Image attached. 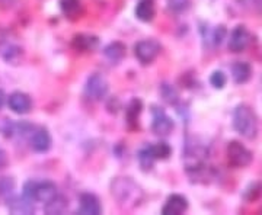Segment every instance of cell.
<instances>
[{
	"label": "cell",
	"mask_w": 262,
	"mask_h": 215,
	"mask_svg": "<svg viewBox=\"0 0 262 215\" xmlns=\"http://www.w3.org/2000/svg\"><path fill=\"white\" fill-rule=\"evenodd\" d=\"M111 195L122 209H134L140 206L144 201V190L131 178L120 176L111 182Z\"/></svg>",
	"instance_id": "6da1fadb"
},
{
	"label": "cell",
	"mask_w": 262,
	"mask_h": 215,
	"mask_svg": "<svg viewBox=\"0 0 262 215\" xmlns=\"http://www.w3.org/2000/svg\"><path fill=\"white\" fill-rule=\"evenodd\" d=\"M233 128L246 140H253L258 135V118L251 106L245 103L236 106L233 112Z\"/></svg>",
	"instance_id": "7a4b0ae2"
},
{
	"label": "cell",
	"mask_w": 262,
	"mask_h": 215,
	"mask_svg": "<svg viewBox=\"0 0 262 215\" xmlns=\"http://www.w3.org/2000/svg\"><path fill=\"white\" fill-rule=\"evenodd\" d=\"M24 195L35 202H48L57 195V186L53 182H37L29 180L24 185Z\"/></svg>",
	"instance_id": "3957f363"
},
{
	"label": "cell",
	"mask_w": 262,
	"mask_h": 215,
	"mask_svg": "<svg viewBox=\"0 0 262 215\" xmlns=\"http://www.w3.org/2000/svg\"><path fill=\"white\" fill-rule=\"evenodd\" d=\"M162 51V45L159 41L150 38V39H143L140 42L136 44L134 47V56L140 61L143 66L151 64Z\"/></svg>",
	"instance_id": "277c9868"
},
{
	"label": "cell",
	"mask_w": 262,
	"mask_h": 215,
	"mask_svg": "<svg viewBox=\"0 0 262 215\" xmlns=\"http://www.w3.org/2000/svg\"><path fill=\"white\" fill-rule=\"evenodd\" d=\"M226 156L233 168H246L252 163V153L239 141H230L226 149Z\"/></svg>",
	"instance_id": "5b68a950"
},
{
	"label": "cell",
	"mask_w": 262,
	"mask_h": 215,
	"mask_svg": "<svg viewBox=\"0 0 262 215\" xmlns=\"http://www.w3.org/2000/svg\"><path fill=\"white\" fill-rule=\"evenodd\" d=\"M108 89H110V84L106 82V79L102 75L95 73L88 77V82L84 86V93L92 101H102L108 93Z\"/></svg>",
	"instance_id": "8992f818"
},
{
	"label": "cell",
	"mask_w": 262,
	"mask_h": 215,
	"mask_svg": "<svg viewBox=\"0 0 262 215\" xmlns=\"http://www.w3.org/2000/svg\"><path fill=\"white\" fill-rule=\"evenodd\" d=\"M251 41H252V35L246 29V27L237 25L232 31L230 38H229V50L232 53H242V51H245L246 48L249 47Z\"/></svg>",
	"instance_id": "52a82bcc"
},
{
	"label": "cell",
	"mask_w": 262,
	"mask_h": 215,
	"mask_svg": "<svg viewBox=\"0 0 262 215\" xmlns=\"http://www.w3.org/2000/svg\"><path fill=\"white\" fill-rule=\"evenodd\" d=\"M29 142H31V147L37 153H47L48 150L51 149L53 140L46 128H34L31 131Z\"/></svg>",
	"instance_id": "ba28073f"
},
{
	"label": "cell",
	"mask_w": 262,
	"mask_h": 215,
	"mask_svg": "<svg viewBox=\"0 0 262 215\" xmlns=\"http://www.w3.org/2000/svg\"><path fill=\"white\" fill-rule=\"evenodd\" d=\"M173 128H175V124H173L170 116H168L163 111H155L153 122H151V131L155 132L156 135L166 137L172 132Z\"/></svg>",
	"instance_id": "9c48e42d"
},
{
	"label": "cell",
	"mask_w": 262,
	"mask_h": 215,
	"mask_svg": "<svg viewBox=\"0 0 262 215\" xmlns=\"http://www.w3.org/2000/svg\"><path fill=\"white\" fill-rule=\"evenodd\" d=\"M188 209V199L184 195L173 194L168 198L166 204L162 208L163 215H181Z\"/></svg>",
	"instance_id": "30bf717a"
},
{
	"label": "cell",
	"mask_w": 262,
	"mask_h": 215,
	"mask_svg": "<svg viewBox=\"0 0 262 215\" xmlns=\"http://www.w3.org/2000/svg\"><path fill=\"white\" fill-rule=\"evenodd\" d=\"M8 103H9L10 109L15 113H19V115H25L32 109V101L28 94L24 93V92H15V93L10 94Z\"/></svg>",
	"instance_id": "8fae6325"
},
{
	"label": "cell",
	"mask_w": 262,
	"mask_h": 215,
	"mask_svg": "<svg viewBox=\"0 0 262 215\" xmlns=\"http://www.w3.org/2000/svg\"><path fill=\"white\" fill-rule=\"evenodd\" d=\"M79 212L82 215H99L102 212V205L94 194H82Z\"/></svg>",
	"instance_id": "7c38bea8"
},
{
	"label": "cell",
	"mask_w": 262,
	"mask_h": 215,
	"mask_svg": "<svg viewBox=\"0 0 262 215\" xmlns=\"http://www.w3.org/2000/svg\"><path fill=\"white\" fill-rule=\"evenodd\" d=\"M99 45V41L98 38L94 35H89V34H77L73 37L72 41V47L75 48L76 51H80V53H89V51H94Z\"/></svg>",
	"instance_id": "4fadbf2b"
},
{
	"label": "cell",
	"mask_w": 262,
	"mask_h": 215,
	"mask_svg": "<svg viewBox=\"0 0 262 215\" xmlns=\"http://www.w3.org/2000/svg\"><path fill=\"white\" fill-rule=\"evenodd\" d=\"M8 208L12 214H32L34 212V206L32 201L28 198L24 197H13L8 201Z\"/></svg>",
	"instance_id": "5bb4252c"
},
{
	"label": "cell",
	"mask_w": 262,
	"mask_h": 215,
	"mask_svg": "<svg viewBox=\"0 0 262 215\" xmlns=\"http://www.w3.org/2000/svg\"><path fill=\"white\" fill-rule=\"evenodd\" d=\"M136 16L141 22H151L156 16L155 0H140L136 6Z\"/></svg>",
	"instance_id": "9a60e30c"
},
{
	"label": "cell",
	"mask_w": 262,
	"mask_h": 215,
	"mask_svg": "<svg viewBox=\"0 0 262 215\" xmlns=\"http://www.w3.org/2000/svg\"><path fill=\"white\" fill-rule=\"evenodd\" d=\"M0 56L8 64L16 66L24 60V50L15 44H6L5 47L0 48Z\"/></svg>",
	"instance_id": "2e32d148"
},
{
	"label": "cell",
	"mask_w": 262,
	"mask_h": 215,
	"mask_svg": "<svg viewBox=\"0 0 262 215\" xmlns=\"http://www.w3.org/2000/svg\"><path fill=\"white\" fill-rule=\"evenodd\" d=\"M251 76H252V67L248 63L237 61L232 66V77H233L234 83L245 84L246 82H249Z\"/></svg>",
	"instance_id": "e0dca14e"
},
{
	"label": "cell",
	"mask_w": 262,
	"mask_h": 215,
	"mask_svg": "<svg viewBox=\"0 0 262 215\" xmlns=\"http://www.w3.org/2000/svg\"><path fill=\"white\" fill-rule=\"evenodd\" d=\"M60 8L66 18L77 19L82 15V0H60Z\"/></svg>",
	"instance_id": "ac0fdd59"
},
{
	"label": "cell",
	"mask_w": 262,
	"mask_h": 215,
	"mask_svg": "<svg viewBox=\"0 0 262 215\" xmlns=\"http://www.w3.org/2000/svg\"><path fill=\"white\" fill-rule=\"evenodd\" d=\"M69 206V201L66 199L63 195H58L57 194L56 197L51 198L48 202H46V206H44V211L50 215H60L64 212Z\"/></svg>",
	"instance_id": "d6986e66"
},
{
	"label": "cell",
	"mask_w": 262,
	"mask_h": 215,
	"mask_svg": "<svg viewBox=\"0 0 262 215\" xmlns=\"http://www.w3.org/2000/svg\"><path fill=\"white\" fill-rule=\"evenodd\" d=\"M103 54L105 57L113 61V63H118L121 61L124 56H125V45L121 42H111L110 45H106L103 50Z\"/></svg>",
	"instance_id": "ffe728a7"
},
{
	"label": "cell",
	"mask_w": 262,
	"mask_h": 215,
	"mask_svg": "<svg viewBox=\"0 0 262 215\" xmlns=\"http://www.w3.org/2000/svg\"><path fill=\"white\" fill-rule=\"evenodd\" d=\"M141 108H143V105H141V101H139V99H133L130 105H128L125 113H127V122H128V125H130L131 128L137 127V120L140 116Z\"/></svg>",
	"instance_id": "44dd1931"
},
{
	"label": "cell",
	"mask_w": 262,
	"mask_h": 215,
	"mask_svg": "<svg viewBox=\"0 0 262 215\" xmlns=\"http://www.w3.org/2000/svg\"><path fill=\"white\" fill-rule=\"evenodd\" d=\"M150 153L151 156L155 157V160H166L169 159L170 153H172V149L170 146L166 144V142H156L153 146H149Z\"/></svg>",
	"instance_id": "7402d4cb"
},
{
	"label": "cell",
	"mask_w": 262,
	"mask_h": 215,
	"mask_svg": "<svg viewBox=\"0 0 262 215\" xmlns=\"http://www.w3.org/2000/svg\"><path fill=\"white\" fill-rule=\"evenodd\" d=\"M160 94H162V99L169 105H177L179 101V93L178 90L172 86V84L163 83L160 86Z\"/></svg>",
	"instance_id": "603a6c76"
},
{
	"label": "cell",
	"mask_w": 262,
	"mask_h": 215,
	"mask_svg": "<svg viewBox=\"0 0 262 215\" xmlns=\"http://www.w3.org/2000/svg\"><path fill=\"white\" fill-rule=\"evenodd\" d=\"M139 163H140V166L143 170H150V169L153 168L155 157L151 156L149 147L140 150V153H139Z\"/></svg>",
	"instance_id": "cb8c5ba5"
},
{
	"label": "cell",
	"mask_w": 262,
	"mask_h": 215,
	"mask_svg": "<svg viewBox=\"0 0 262 215\" xmlns=\"http://www.w3.org/2000/svg\"><path fill=\"white\" fill-rule=\"evenodd\" d=\"M210 83L211 86L214 87V89H223L227 83V77L223 71H220V70H217L214 71L213 75L210 76Z\"/></svg>",
	"instance_id": "d4e9b609"
},
{
	"label": "cell",
	"mask_w": 262,
	"mask_h": 215,
	"mask_svg": "<svg viewBox=\"0 0 262 215\" xmlns=\"http://www.w3.org/2000/svg\"><path fill=\"white\" fill-rule=\"evenodd\" d=\"M15 189V180L12 178H0V195L8 197Z\"/></svg>",
	"instance_id": "484cf974"
},
{
	"label": "cell",
	"mask_w": 262,
	"mask_h": 215,
	"mask_svg": "<svg viewBox=\"0 0 262 215\" xmlns=\"http://www.w3.org/2000/svg\"><path fill=\"white\" fill-rule=\"evenodd\" d=\"M191 5V0H168L169 9L181 13V12H185Z\"/></svg>",
	"instance_id": "4316f807"
},
{
	"label": "cell",
	"mask_w": 262,
	"mask_h": 215,
	"mask_svg": "<svg viewBox=\"0 0 262 215\" xmlns=\"http://www.w3.org/2000/svg\"><path fill=\"white\" fill-rule=\"evenodd\" d=\"M226 35H227V29L223 25H220V27H217L214 29V34H213V41H214L215 45H220L223 41H225Z\"/></svg>",
	"instance_id": "83f0119b"
},
{
	"label": "cell",
	"mask_w": 262,
	"mask_h": 215,
	"mask_svg": "<svg viewBox=\"0 0 262 215\" xmlns=\"http://www.w3.org/2000/svg\"><path fill=\"white\" fill-rule=\"evenodd\" d=\"M6 163H8V157H6V153H5V150L0 149V169L3 168V166H6Z\"/></svg>",
	"instance_id": "f1b7e54d"
},
{
	"label": "cell",
	"mask_w": 262,
	"mask_h": 215,
	"mask_svg": "<svg viewBox=\"0 0 262 215\" xmlns=\"http://www.w3.org/2000/svg\"><path fill=\"white\" fill-rule=\"evenodd\" d=\"M5 102H6V94H5V92L0 89V109H2V106L5 105Z\"/></svg>",
	"instance_id": "f546056e"
},
{
	"label": "cell",
	"mask_w": 262,
	"mask_h": 215,
	"mask_svg": "<svg viewBox=\"0 0 262 215\" xmlns=\"http://www.w3.org/2000/svg\"><path fill=\"white\" fill-rule=\"evenodd\" d=\"M252 3L256 9L259 10V12H262V0H252Z\"/></svg>",
	"instance_id": "4dcf8cb0"
}]
</instances>
